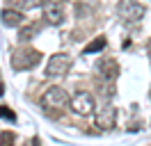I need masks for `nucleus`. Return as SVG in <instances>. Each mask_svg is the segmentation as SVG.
<instances>
[{
  "label": "nucleus",
  "instance_id": "7ed1b4c3",
  "mask_svg": "<svg viewBox=\"0 0 151 146\" xmlns=\"http://www.w3.org/2000/svg\"><path fill=\"white\" fill-rule=\"evenodd\" d=\"M117 14H119L124 21L135 23V21H140V18L147 14V7H144L142 2H137V0H119V5H117Z\"/></svg>",
  "mask_w": 151,
  "mask_h": 146
},
{
  "label": "nucleus",
  "instance_id": "1a4fd4ad",
  "mask_svg": "<svg viewBox=\"0 0 151 146\" xmlns=\"http://www.w3.org/2000/svg\"><path fill=\"white\" fill-rule=\"evenodd\" d=\"M23 14H21L19 9H2V14H0V21H2V25L7 27H19L23 25Z\"/></svg>",
  "mask_w": 151,
  "mask_h": 146
},
{
  "label": "nucleus",
  "instance_id": "39448f33",
  "mask_svg": "<svg viewBox=\"0 0 151 146\" xmlns=\"http://www.w3.org/2000/svg\"><path fill=\"white\" fill-rule=\"evenodd\" d=\"M69 105L73 110L76 114H80V117H87V114H92L94 112V96L89 94V91H80V94H76L73 98L69 100Z\"/></svg>",
  "mask_w": 151,
  "mask_h": 146
},
{
  "label": "nucleus",
  "instance_id": "dca6fc26",
  "mask_svg": "<svg viewBox=\"0 0 151 146\" xmlns=\"http://www.w3.org/2000/svg\"><path fill=\"white\" fill-rule=\"evenodd\" d=\"M32 144H35V146H41V144H39V139H35V142H32Z\"/></svg>",
  "mask_w": 151,
  "mask_h": 146
},
{
  "label": "nucleus",
  "instance_id": "9b49d317",
  "mask_svg": "<svg viewBox=\"0 0 151 146\" xmlns=\"http://www.w3.org/2000/svg\"><path fill=\"white\" fill-rule=\"evenodd\" d=\"M105 36H99V39H94V41H89V44L83 48V55H92V53H99V50H103L105 48Z\"/></svg>",
  "mask_w": 151,
  "mask_h": 146
},
{
  "label": "nucleus",
  "instance_id": "f8f14e48",
  "mask_svg": "<svg viewBox=\"0 0 151 146\" xmlns=\"http://www.w3.org/2000/svg\"><path fill=\"white\" fill-rule=\"evenodd\" d=\"M7 2H9L14 9H19V11H21V9H32V7H37L41 0H7Z\"/></svg>",
  "mask_w": 151,
  "mask_h": 146
},
{
  "label": "nucleus",
  "instance_id": "a211bd4d",
  "mask_svg": "<svg viewBox=\"0 0 151 146\" xmlns=\"http://www.w3.org/2000/svg\"><path fill=\"white\" fill-rule=\"evenodd\" d=\"M149 96H151V94H149Z\"/></svg>",
  "mask_w": 151,
  "mask_h": 146
},
{
  "label": "nucleus",
  "instance_id": "20e7f679",
  "mask_svg": "<svg viewBox=\"0 0 151 146\" xmlns=\"http://www.w3.org/2000/svg\"><path fill=\"white\" fill-rule=\"evenodd\" d=\"M69 69H71V57L66 53H57V55H53V57L48 59L46 75L48 78H62V75L69 73Z\"/></svg>",
  "mask_w": 151,
  "mask_h": 146
},
{
  "label": "nucleus",
  "instance_id": "f3484780",
  "mask_svg": "<svg viewBox=\"0 0 151 146\" xmlns=\"http://www.w3.org/2000/svg\"><path fill=\"white\" fill-rule=\"evenodd\" d=\"M149 55H151V41H149Z\"/></svg>",
  "mask_w": 151,
  "mask_h": 146
},
{
  "label": "nucleus",
  "instance_id": "f257e3e1",
  "mask_svg": "<svg viewBox=\"0 0 151 146\" xmlns=\"http://www.w3.org/2000/svg\"><path fill=\"white\" fill-rule=\"evenodd\" d=\"M41 62V53L35 50V48H21L12 55V69L14 71H28V69H35L37 64Z\"/></svg>",
  "mask_w": 151,
  "mask_h": 146
},
{
  "label": "nucleus",
  "instance_id": "0eeeda50",
  "mask_svg": "<svg viewBox=\"0 0 151 146\" xmlns=\"http://www.w3.org/2000/svg\"><path fill=\"white\" fill-rule=\"evenodd\" d=\"M114 121H117V110H114V105L105 103L96 112V126L103 128V130H110V128H114Z\"/></svg>",
  "mask_w": 151,
  "mask_h": 146
},
{
  "label": "nucleus",
  "instance_id": "6e6552de",
  "mask_svg": "<svg viewBox=\"0 0 151 146\" xmlns=\"http://www.w3.org/2000/svg\"><path fill=\"white\" fill-rule=\"evenodd\" d=\"M96 69H99V73L103 75L105 80H117V75H119V64L112 57H103L101 62L96 64Z\"/></svg>",
  "mask_w": 151,
  "mask_h": 146
},
{
  "label": "nucleus",
  "instance_id": "4468645a",
  "mask_svg": "<svg viewBox=\"0 0 151 146\" xmlns=\"http://www.w3.org/2000/svg\"><path fill=\"white\" fill-rule=\"evenodd\" d=\"M0 119H5V121H12V123H14V121H16V114H14L9 107L0 105Z\"/></svg>",
  "mask_w": 151,
  "mask_h": 146
},
{
  "label": "nucleus",
  "instance_id": "f03ea898",
  "mask_svg": "<svg viewBox=\"0 0 151 146\" xmlns=\"http://www.w3.org/2000/svg\"><path fill=\"white\" fill-rule=\"evenodd\" d=\"M69 94H66L62 87H50V89L44 91V96H41V105L46 110H62L69 105Z\"/></svg>",
  "mask_w": 151,
  "mask_h": 146
},
{
  "label": "nucleus",
  "instance_id": "9d476101",
  "mask_svg": "<svg viewBox=\"0 0 151 146\" xmlns=\"http://www.w3.org/2000/svg\"><path fill=\"white\" fill-rule=\"evenodd\" d=\"M39 32H41V25H39V23H30V25L21 27L19 39H21V41H30V39H35Z\"/></svg>",
  "mask_w": 151,
  "mask_h": 146
},
{
  "label": "nucleus",
  "instance_id": "423d86ee",
  "mask_svg": "<svg viewBox=\"0 0 151 146\" xmlns=\"http://www.w3.org/2000/svg\"><path fill=\"white\" fill-rule=\"evenodd\" d=\"M44 18L50 25H62V21H64V2H60V0L44 2Z\"/></svg>",
  "mask_w": 151,
  "mask_h": 146
},
{
  "label": "nucleus",
  "instance_id": "ddd939ff",
  "mask_svg": "<svg viewBox=\"0 0 151 146\" xmlns=\"http://www.w3.org/2000/svg\"><path fill=\"white\" fill-rule=\"evenodd\" d=\"M14 142H16V135L12 130H5L0 135V146H14Z\"/></svg>",
  "mask_w": 151,
  "mask_h": 146
},
{
  "label": "nucleus",
  "instance_id": "2eb2a0df",
  "mask_svg": "<svg viewBox=\"0 0 151 146\" xmlns=\"http://www.w3.org/2000/svg\"><path fill=\"white\" fill-rule=\"evenodd\" d=\"M2 91H5V84H2V82H0V96H2Z\"/></svg>",
  "mask_w": 151,
  "mask_h": 146
}]
</instances>
